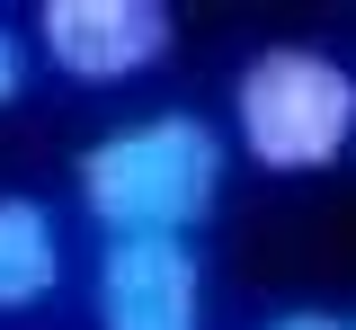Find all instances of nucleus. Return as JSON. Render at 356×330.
Wrapping results in <instances>:
<instances>
[{
	"label": "nucleus",
	"instance_id": "nucleus-3",
	"mask_svg": "<svg viewBox=\"0 0 356 330\" xmlns=\"http://www.w3.org/2000/svg\"><path fill=\"white\" fill-rule=\"evenodd\" d=\"M36 36H44V63H54L63 81L107 90V81H134V72L170 63L178 18L161 0H44Z\"/></svg>",
	"mask_w": 356,
	"mask_h": 330
},
{
	"label": "nucleus",
	"instance_id": "nucleus-5",
	"mask_svg": "<svg viewBox=\"0 0 356 330\" xmlns=\"http://www.w3.org/2000/svg\"><path fill=\"white\" fill-rule=\"evenodd\" d=\"M63 285V223L44 196H0V313H36Z\"/></svg>",
	"mask_w": 356,
	"mask_h": 330
},
{
	"label": "nucleus",
	"instance_id": "nucleus-6",
	"mask_svg": "<svg viewBox=\"0 0 356 330\" xmlns=\"http://www.w3.org/2000/svg\"><path fill=\"white\" fill-rule=\"evenodd\" d=\"M18 90H27V36L0 18V107H18Z\"/></svg>",
	"mask_w": 356,
	"mask_h": 330
},
{
	"label": "nucleus",
	"instance_id": "nucleus-4",
	"mask_svg": "<svg viewBox=\"0 0 356 330\" xmlns=\"http://www.w3.org/2000/svg\"><path fill=\"white\" fill-rule=\"evenodd\" d=\"M89 304L98 330H205V259L196 241H107Z\"/></svg>",
	"mask_w": 356,
	"mask_h": 330
},
{
	"label": "nucleus",
	"instance_id": "nucleus-2",
	"mask_svg": "<svg viewBox=\"0 0 356 330\" xmlns=\"http://www.w3.org/2000/svg\"><path fill=\"white\" fill-rule=\"evenodd\" d=\"M232 125H241V152L259 170L312 179V170L348 161L356 143V81L321 45H267L232 81Z\"/></svg>",
	"mask_w": 356,
	"mask_h": 330
},
{
	"label": "nucleus",
	"instance_id": "nucleus-1",
	"mask_svg": "<svg viewBox=\"0 0 356 330\" xmlns=\"http://www.w3.org/2000/svg\"><path fill=\"white\" fill-rule=\"evenodd\" d=\"M81 205L107 241H187L222 205V134L187 107L98 134L81 152Z\"/></svg>",
	"mask_w": 356,
	"mask_h": 330
},
{
	"label": "nucleus",
	"instance_id": "nucleus-7",
	"mask_svg": "<svg viewBox=\"0 0 356 330\" xmlns=\"http://www.w3.org/2000/svg\"><path fill=\"white\" fill-rule=\"evenodd\" d=\"M259 330H348V313H330V304H294V313H276Z\"/></svg>",
	"mask_w": 356,
	"mask_h": 330
}]
</instances>
